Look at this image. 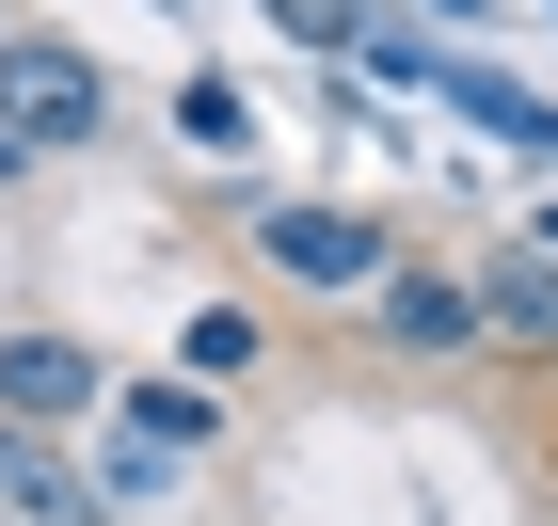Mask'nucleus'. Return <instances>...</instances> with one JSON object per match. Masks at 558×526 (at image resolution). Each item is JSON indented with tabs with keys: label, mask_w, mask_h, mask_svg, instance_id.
I'll return each mask as SVG.
<instances>
[{
	"label": "nucleus",
	"mask_w": 558,
	"mask_h": 526,
	"mask_svg": "<svg viewBox=\"0 0 558 526\" xmlns=\"http://www.w3.org/2000/svg\"><path fill=\"white\" fill-rule=\"evenodd\" d=\"M256 256L288 271V288H384V271H399L367 208H271V223H256Z\"/></svg>",
	"instance_id": "f03ea898"
},
{
	"label": "nucleus",
	"mask_w": 558,
	"mask_h": 526,
	"mask_svg": "<svg viewBox=\"0 0 558 526\" xmlns=\"http://www.w3.org/2000/svg\"><path fill=\"white\" fill-rule=\"evenodd\" d=\"M112 129V81H96L81 33H0V144L16 160H64V144Z\"/></svg>",
	"instance_id": "f257e3e1"
},
{
	"label": "nucleus",
	"mask_w": 558,
	"mask_h": 526,
	"mask_svg": "<svg viewBox=\"0 0 558 526\" xmlns=\"http://www.w3.org/2000/svg\"><path fill=\"white\" fill-rule=\"evenodd\" d=\"M0 526H16V511H0Z\"/></svg>",
	"instance_id": "9b49d317"
},
{
	"label": "nucleus",
	"mask_w": 558,
	"mask_h": 526,
	"mask_svg": "<svg viewBox=\"0 0 558 526\" xmlns=\"http://www.w3.org/2000/svg\"><path fill=\"white\" fill-rule=\"evenodd\" d=\"M463 319H478L495 351H526V367H558V240H511V256L463 288Z\"/></svg>",
	"instance_id": "7ed1b4c3"
},
{
	"label": "nucleus",
	"mask_w": 558,
	"mask_h": 526,
	"mask_svg": "<svg viewBox=\"0 0 558 526\" xmlns=\"http://www.w3.org/2000/svg\"><path fill=\"white\" fill-rule=\"evenodd\" d=\"M208 431H223L208 383H129V479H112V494H160V463H175V447H208Z\"/></svg>",
	"instance_id": "39448f33"
},
{
	"label": "nucleus",
	"mask_w": 558,
	"mask_h": 526,
	"mask_svg": "<svg viewBox=\"0 0 558 526\" xmlns=\"http://www.w3.org/2000/svg\"><path fill=\"white\" fill-rule=\"evenodd\" d=\"M175 351H192L208 383H240V367H256V304H192V335H175Z\"/></svg>",
	"instance_id": "1a4fd4ad"
},
{
	"label": "nucleus",
	"mask_w": 558,
	"mask_h": 526,
	"mask_svg": "<svg viewBox=\"0 0 558 526\" xmlns=\"http://www.w3.org/2000/svg\"><path fill=\"white\" fill-rule=\"evenodd\" d=\"M0 511H16V526H64V511H96V494H64V463H48V431H16V415H0Z\"/></svg>",
	"instance_id": "0eeeda50"
},
{
	"label": "nucleus",
	"mask_w": 558,
	"mask_h": 526,
	"mask_svg": "<svg viewBox=\"0 0 558 526\" xmlns=\"http://www.w3.org/2000/svg\"><path fill=\"white\" fill-rule=\"evenodd\" d=\"M288 33H319V48H351V0H271Z\"/></svg>",
	"instance_id": "9d476101"
},
{
	"label": "nucleus",
	"mask_w": 558,
	"mask_h": 526,
	"mask_svg": "<svg viewBox=\"0 0 558 526\" xmlns=\"http://www.w3.org/2000/svg\"><path fill=\"white\" fill-rule=\"evenodd\" d=\"M384 335L399 351H463L478 319H463V271H384Z\"/></svg>",
	"instance_id": "423d86ee"
},
{
	"label": "nucleus",
	"mask_w": 558,
	"mask_h": 526,
	"mask_svg": "<svg viewBox=\"0 0 558 526\" xmlns=\"http://www.w3.org/2000/svg\"><path fill=\"white\" fill-rule=\"evenodd\" d=\"M96 399H112V367H96L81 335H0V415H16V431H64Z\"/></svg>",
	"instance_id": "20e7f679"
},
{
	"label": "nucleus",
	"mask_w": 558,
	"mask_h": 526,
	"mask_svg": "<svg viewBox=\"0 0 558 526\" xmlns=\"http://www.w3.org/2000/svg\"><path fill=\"white\" fill-rule=\"evenodd\" d=\"M175 129H192V160H223L256 112H240V81H208V64H192V81H175Z\"/></svg>",
	"instance_id": "6e6552de"
}]
</instances>
